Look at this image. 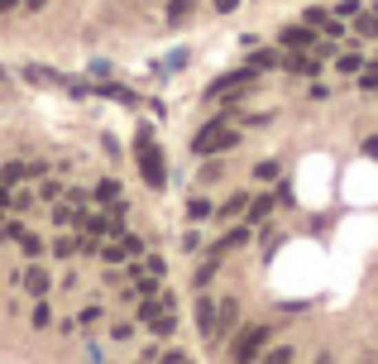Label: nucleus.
<instances>
[{"label":"nucleus","instance_id":"1","mask_svg":"<svg viewBox=\"0 0 378 364\" xmlns=\"http://www.w3.org/2000/svg\"><path fill=\"white\" fill-rule=\"evenodd\" d=\"M134 163H139V178L149 187H163L168 182V163H163V149L154 139V125H139L134 130Z\"/></svg>","mask_w":378,"mask_h":364},{"label":"nucleus","instance_id":"2","mask_svg":"<svg viewBox=\"0 0 378 364\" xmlns=\"http://www.w3.org/2000/svg\"><path fill=\"white\" fill-rule=\"evenodd\" d=\"M240 144V130L235 125H225V120H211L206 130H196V139H191V154L196 159H220L225 149H235Z\"/></svg>","mask_w":378,"mask_h":364},{"label":"nucleus","instance_id":"3","mask_svg":"<svg viewBox=\"0 0 378 364\" xmlns=\"http://www.w3.org/2000/svg\"><path fill=\"white\" fill-rule=\"evenodd\" d=\"M269 341H273V326H264V321H254V326H240L230 360H235V364H259V355H264V345H269Z\"/></svg>","mask_w":378,"mask_h":364},{"label":"nucleus","instance_id":"4","mask_svg":"<svg viewBox=\"0 0 378 364\" xmlns=\"http://www.w3.org/2000/svg\"><path fill=\"white\" fill-rule=\"evenodd\" d=\"M283 48H292V53H316V48H321V43H316V29H311V24L283 29Z\"/></svg>","mask_w":378,"mask_h":364},{"label":"nucleus","instance_id":"5","mask_svg":"<svg viewBox=\"0 0 378 364\" xmlns=\"http://www.w3.org/2000/svg\"><path fill=\"white\" fill-rule=\"evenodd\" d=\"M110 264H125V259H144V240L139 235H125V240H115L110 250H101Z\"/></svg>","mask_w":378,"mask_h":364},{"label":"nucleus","instance_id":"6","mask_svg":"<svg viewBox=\"0 0 378 364\" xmlns=\"http://www.w3.org/2000/svg\"><path fill=\"white\" fill-rule=\"evenodd\" d=\"M53 254H58V259H72V254H96V240H92V235H63V240L53 245Z\"/></svg>","mask_w":378,"mask_h":364},{"label":"nucleus","instance_id":"7","mask_svg":"<svg viewBox=\"0 0 378 364\" xmlns=\"http://www.w3.org/2000/svg\"><path fill=\"white\" fill-rule=\"evenodd\" d=\"M283 68L297 72V77H316V72H321V53H287Z\"/></svg>","mask_w":378,"mask_h":364},{"label":"nucleus","instance_id":"8","mask_svg":"<svg viewBox=\"0 0 378 364\" xmlns=\"http://www.w3.org/2000/svg\"><path fill=\"white\" fill-rule=\"evenodd\" d=\"M235 321H240V307H235V297L216 302V341H220L225 331H235Z\"/></svg>","mask_w":378,"mask_h":364},{"label":"nucleus","instance_id":"9","mask_svg":"<svg viewBox=\"0 0 378 364\" xmlns=\"http://www.w3.org/2000/svg\"><path fill=\"white\" fill-rule=\"evenodd\" d=\"M196 326L206 341H216V302L211 297H196Z\"/></svg>","mask_w":378,"mask_h":364},{"label":"nucleus","instance_id":"10","mask_svg":"<svg viewBox=\"0 0 378 364\" xmlns=\"http://www.w3.org/2000/svg\"><path fill=\"white\" fill-rule=\"evenodd\" d=\"M48 287H53V278H48V269H39V264H34V269H24V292L43 297Z\"/></svg>","mask_w":378,"mask_h":364},{"label":"nucleus","instance_id":"11","mask_svg":"<svg viewBox=\"0 0 378 364\" xmlns=\"http://www.w3.org/2000/svg\"><path fill=\"white\" fill-rule=\"evenodd\" d=\"M34 173H43V168H24V163H5L0 168V187H19L24 178H34Z\"/></svg>","mask_w":378,"mask_h":364},{"label":"nucleus","instance_id":"12","mask_svg":"<svg viewBox=\"0 0 378 364\" xmlns=\"http://www.w3.org/2000/svg\"><path fill=\"white\" fill-rule=\"evenodd\" d=\"M196 14V0H168V24H187Z\"/></svg>","mask_w":378,"mask_h":364},{"label":"nucleus","instance_id":"13","mask_svg":"<svg viewBox=\"0 0 378 364\" xmlns=\"http://www.w3.org/2000/svg\"><path fill=\"white\" fill-rule=\"evenodd\" d=\"M249 240V230H230V235H220L216 245H211V254H230V250H240Z\"/></svg>","mask_w":378,"mask_h":364},{"label":"nucleus","instance_id":"14","mask_svg":"<svg viewBox=\"0 0 378 364\" xmlns=\"http://www.w3.org/2000/svg\"><path fill=\"white\" fill-rule=\"evenodd\" d=\"M96 196H101L105 206H115V201H125V196H120V182H115V178H101V182H96Z\"/></svg>","mask_w":378,"mask_h":364},{"label":"nucleus","instance_id":"15","mask_svg":"<svg viewBox=\"0 0 378 364\" xmlns=\"http://www.w3.org/2000/svg\"><path fill=\"white\" fill-rule=\"evenodd\" d=\"M249 68H254V72H264V68H283V53L264 48V53H254V58H249Z\"/></svg>","mask_w":378,"mask_h":364},{"label":"nucleus","instance_id":"16","mask_svg":"<svg viewBox=\"0 0 378 364\" xmlns=\"http://www.w3.org/2000/svg\"><path fill=\"white\" fill-rule=\"evenodd\" d=\"M187 216H191V221H211V216H216V206H211L206 196H191V201H187Z\"/></svg>","mask_w":378,"mask_h":364},{"label":"nucleus","instance_id":"17","mask_svg":"<svg viewBox=\"0 0 378 364\" xmlns=\"http://www.w3.org/2000/svg\"><path fill=\"white\" fill-rule=\"evenodd\" d=\"M139 273H144V278H163V273H168V264H163L158 254H144V259H139Z\"/></svg>","mask_w":378,"mask_h":364},{"label":"nucleus","instance_id":"18","mask_svg":"<svg viewBox=\"0 0 378 364\" xmlns=\"http://www.w3.org/2000/svg\"><path fill=\"white\" fill-rule=\"evenodd\" d=\"M77 216H82V211H77L72 201H58V206H53V225H72Z\"/></svg>","mask_w":378,"mask_h":364},{"label":"nucleus","instance_id":"19","mask_svg":"<svg viewBox=\"0 0 378 364\" xmlns=\"http://www.w3.org/2000/svg\"><path fill=\"white\" fill-rule=\"evenodd\" d=\"M244 206H249V196H244V192H235V196H230L225 206H216V216H240Z\"/></svg>","mask_w":378,"mask_h":364},{"label":"nucleus","instance_id":"20","mask_svg":"<svg viewBox=\"0 0 378 364\" xmlns=\"http://www.w3.org/2000/svg\"><path fill=\"white\" fill-rule=\"evenodd\" d=\"M273 216V196H259V201H249V221H269Z\"/></svg>","mask_w":378,"mask_h":364},{"label":"nucleus","instance_id":"21","mask_svg":"<svg viewBox=\"0 0 378 364\" xmlns=\"http://www.w3.org/2000/svg\"><path fill=\"white\" fill-rule=\"evenodd\" d=\"M355 29H359L364 39H378V14H359V19H355Z\"/></svg>","mask_w":378,"mask_h":364},{"label":"nucleus","instance_id":"22","mask_svg":"<svg viewBox=\"0 0 378 364\" xmlns=\"http://www.w3.org/2000/svg\"><path fill=\"white\" fill-rule=\"evenodd\" d=\"M335 63H340L345 77H350V72H364V58H359V53H345V58H335Z\"/></svg>","mask_w":378,"mask_h":364},{"label":"nucleus","instance_id":"23","mask_svg":"<svg viewBox=\"0 0 378 364\" xmlns=\"http://www.w3.org/2000/svg\"><path fill=\"white\" fill-rule=\"evenodd\" d=\"M259 364H292V345H278V350H269Z\"/></svg>","mask_w":378,"mask_h":364},{"label":"nucleus","instance_id":"24","mask_svg":"<svg viewBox=\"0 0 378 364\" xmlns=\"http://www.w3.org/2000/svg\"><path fill=\"white\" fill-rule=\"evenodd\" d=\"M19 245H24V254H29V259H39V254H43V240H34V235H24Z\"/></svg>","mask_w":378,"mask_h":364},{"label":"nucleus","instance_id":"25","mask_svg":"<svg viewBox=\"0 0 378 364\" xmlns=\"http://www.w3.org/2000/svg\"><path fill=\"white\" fill-rule=\"evenodd\" d=\"M254 178H259V182H273V178H278V163H259V168H254Z\"/></svg>","mask_w":378,"mask_h":364},{"label":"nucleus","instance_id":"26","mask_svg":"<svg viewBox=\"0 0 378 364\" xmlns=\"http://www.w3.org/2000/svg\"><path fill=\"white\" fill-rule=\"evenodd\" d=\"M321 34H330V39H340V34H345V29H340V19H335V14H330V19H326V24H321Z\"/></svg>","mask_w":378,"mask_h":364},{"label":"nucleus","instance_id":"27","mask_svg":"<svg viewBox=\"0 0 378 364\" xmlns=\"http://www.w3.org/2000/svg\"><path fill=\"white\" fill-rule=\"evenodd\" d=\"M48 321H53V312H48V307H34V326H39V331H43V326H48Z\"/></svg>","mask_w":378,"mask_h":364},{"label":"nucleus","instance_id":"28","mask_svg":"<svg viewBox=\"0 0 378 364\" xmlns=\"http://www.w3.org/2000/svg\"><path fill=\"white\" fill-rule=\"evenodd\" d=\"M220 178V163H216V159H211V163H206V168H201V182H216Z\"/></svg>","mask_w":378,"mask_h":364},{"label":"nucleus","instance_id":"29","mask_svg":"<svg viewBox=\"0 0 378 364\" xmlns=\"http://www.w3.org/2000/svg\"><path fill=\"white\" fill-rule=\"evenodd\" d=\"M359 87H364V91H378V72H359Z\"/></svg>","mask_w":378,"mask_h":364},{"label":"nucleus","instance_id":"30","mask_svg":"<svg viewBox=\"0 0 378 364\" xmlns=\"http://www.w3.org/2000/svg\"><path fill=\"white\" fill-rule=\"evenodd\" d=\"M235 5H240V0H216V10H220V14H230Z\"/></svg>","mask_w":378,"mask_h":364},{"label":"nucleus","instance_id":"31","mask_svg":"<svg viewBox=\"0 0 378 364\" xmlns=\"http://www.w3.org/2000/svg\"><path fill=\"white\" fill-rule=\"evenodd\" d=\"M163 364H187V355H178V350H173V355H163Z\"/></svg>","mask_w":378,"mask_h":364},{"label":"nucleus","instance_id":"32","mask_svg":"<svg viewBox=\"0 0 378 364\" xmlns=\"http://www.w3.org/2000/svg\"><path fill=\"white\" fill-rule=\"evenodd\" d=\"M316 364H335V355H330V350H321V355H316Z\"/></svg>","mask_w":378,"mask_h":364},{"label":"nucleus","instance_id":"33","mask_svg":"<svg viewBox=\"0 0 378 364\" xmlns=\"http://www.w3.org/2000/svg\"><path fill=\"white\" fill-rule=\"evenodd\" d=\"M14 5H19V0H0V14H5V10H14Z\"/></svg>","mask_w":378,"mask_h":364},{"label":"nucleus","instance_id":"34","mask_svg":"<svg viewBox=\"0 0 378 364\" xmlns=\"http://www.w3.org/2000/svg\"><path fill=\"white\" fill-rule=\"evenodd\" d=\"M24 5H29V10H43V5H48V0H24Z\"/></svg>","mask_w":378,"mask_h":364}]
</instances>
